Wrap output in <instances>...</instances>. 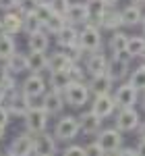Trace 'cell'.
Instances as JSON below:
<instances>
[{
	"label": "cell",
	"instance_id": "ac0fdd59",
	"mask_svg": "<svg viewBox=\"0 0 145 156\" xmlns=\"http://www.w3.org/2000/svg\"><path fill=\"white\" fill-rule=\"evenodd\" d=\"M79 125H81V131L87 135H96L102 131V119L97 117L93 110H85L79 115Z\"/></svg>",
	"mask_w": 145,
	"mask_h": 156
},
{
	"label": "cell",
	"instance_id": "30bf717a",
	"mask_svg": "<svg viewBox=\"0 0 145 156\" xmlns=\"http://www.w3.org/2000/svg\"><path fill=\"white\" fill-rule=\"evenodd\" d=\"M64 100H66V104H71L75 108L85 106L87 100H89V87L81 81H72L64 92Z\"/></svg>",
	"mask_w": 145,
	"mask_h": 156
},
{
	"label": "cell",
	"instance_id": "44dd1931",
	"mask_svg": "<svg viewBox=\"0 0 145 156\" xmlns=\"http://www.w3.org/2000/svg\"><path fill=\"white\" fill-rule=\"evenodd\" d=\"M85 4H87V11H89V23L99 27V23H102V19H104V15H106L110 4L106 0H87Z\"/></svg>",
	"mask_w": 145,
	"mask_h": 156
},
{
	"label": "cell",
	"instance_id": "7c38bea8",
	"mask_svg": "<svg viewBox=\"0 0 145 156\" xmlns=\"http://www.w3.org/2000/svg\"><path fill=\"white\" fill-rule=\"evenodd\" d=\"M91 110L96 112L99 119H108L114 115L116 110V102H114V96L112 94H106V96H93V102H91Z\"/></svg>",
	"mask_w": 145,
	"mask_h": 156
},
{
	"label": "cell",
	"instance_id": "ba28073f",
	"mask_svg": "<svg viewBox=\"0 0 145 156\" xmlns=\"http://www.w3.org/2000/svg\"><path fill=\"white\" fill-rule=\"evenodd\" d=\"M97 144L102 146L108 154H116L122 148V131H118L116 127L102 129V131L97 133Z\"/></svg>",
	"mask_w": 145,
	"mask_h": 156
},
{
	"label": "cell",
	"instance_id": "d6a6232c",
	"mask_svg": "<svg viewBox=\"0 0 145 156\" xmlns=\"http://www.w3.org/2000/svg\"><path fill=\"white\" fill-rule=\"evenodd\" d=\"M129 83L135 85L139 92H145V62L131 71V75H129Z\"/></svg>",
	"mask_w": 145,
	"mask_h": 156
},
{
	"label": "cell",
	"instance_id": "f1b7e54d",
	"mask_svg": "<svg viewBox=\"0 0 145 156\" xmlns=\"http://www.w3.org/2000/svg\"><path fill=\"white\" fill-rule=\"evenodd\" d=\"M15 52H17L15 37L8 36V34H0V60H2V62H6Z\"/></svg>",
	"mask_w": 145,
	"mask_h": 156
},
{
	"label": "cell",
	"instance_id": "4316f807",
	"mask_svg": "<svg viewBox=\"0 0 145 156\" xmlns=\"http://www.w3.org/2000/svg\"><path fill=\"white\" fill-rule=\"evenodd\" d=\"M99 27L110 29V31H118L122 27V12L114 11V9H108L106 15H104V19H102V23H99Z\"/></svg>",
	"mask_w": 145,
	"mask_h": 156
},
{
	"label": "cell",
	"instance_id": "4dcf8cb0",
	"mask_svg": "<svg viewBox=\"0 0 145 156\" xmlns=\"http://www.w3.org/2000/svg\"><path fill=\"white\" fill-rule=\"evenodd\" d=\"M6 67H8V71L11 73H23L27 71V54H21V52H15L11 58L6 60Z\"/></svg>",
	"mask_w": 145,
	"mask_h": 156
},
{
	"label": "cell",
	"instance_id": "8fae6325",
	"mask_svg": "<svg viewBox=\"0 0 145 156\" xmlns=\"http://www.w3.org/2000/svg\"><path fill=\"white\" fill-rule=\"evenodd\" d=\"M31 106H33V104H31V98L25 96L23 90L11 92L8 98H6V108L11 110V115H15V117H25Z\"/></svg>",
	"mask_w": 145,
	"mask_h": 156
},
{
	"label": "cell",
	"instance_id": "f546056e",
	"mask_svg": "<svg viewBox=\"0 0 145 156\" xmlns=\"http://www.w3.org/2000/svg\"><path fill=\"white\" fill-rule=\"evenodd\" d=\"M126 52H129L133 58H143V52H145V36H131L129 46H126Z\"/></svg>",
	"mask_w": 145,
	"mask_h": 156
},
{
	"label": "cell",
	"instance_id": "8992f818",
	"mask_svg": "<svg viewBox=\"0 0 145 156\" xmlns=\"http://www.w3.org/2000/svg\"><path fill=\"white\" fill-rule=\"evenodd\" d=\"M79 44L85 52H99V46H102V36H99V27L87 23L83 25V29L79 31Z\"/></svg>",
	"mask_w": 145,
	"mask_h": 156
},
{
	"label": "cell",
	"instance_id": "52a82bcc",
	"mask_svg": "<svg viewBox=\"0 0 145 156\" xmlns=\"http://www.w3.org/2000/svg\"><path fill=\"white\" fill-rule=\"evenodd\" d=\"M21 90H23L25 96L31 98V100H35V98H44V96H46V92H48V79H44V77L37 75V73H31V75L23 81Z\"/></svg>",
	"mask_w": 145,
	"mask_h": 156
},
{
	"label": "cell",
	"instance_id": "c3c4849f",
	"mask_svg": "<svg viewBox=\"0 0 145 156\" xmlns=\"http://www.w3.org/2000/svg\"><path fill=\"white\" fill-rule=\"evenodd\" d=\"M139 140H145V121L139 125Z\"/></svg>",
	"mask_w": 145,
	"mask_h": 156
},
{
	"label": "cell",
	"instance_id": "d590c367",
	"mask_svg": "<svg viewBox=\"0 0 145 156\" xmlns=\"http://www.w3.org/2000/svg\"><path fill=\"white\" fill-rule=\"evenodd\" d=\"M35 15L39 17V21L46 25L50 19H52V15H54V9H52V4H50V2H39V6H37Z\"/></svg>",
	"mask_w": 145,
	"mask_h": 156
},
{
	"label": "cell",
	"instance_id": "f35d334b",
	"mask_svg": "<svg viewBox=\"0 0 145 156\" xmlns=\"http://www.w3.org/2000/svg\"><path fill=\"white\" fill-rule=\"evenodd\" d=\"M62 156H87V150H85V146L71 144L62 150Z\"/></svg>",
	"mask_w": 145,
	"mask_h": 156
},
{
	"label": "cell",
	"instance_id": "b9f144b4",
	"mask_svg": "<svg viewBox=\"0 0 145 156\" xmlns=\"http://www.w3.org/2000/svg\"><path fill=\"white\" fill-rule=\"evenodd\" d=\"M11 123V110L6 106H0V129H6Z\"/></svg>",
	"mask_w": 145,
	"mask_h": 156
},
{
	"label": "cell",
	"instance_id": "bcb514c9",
	"mask_svg": "<svg viewBox=\"0 0 145 156\" xmlns=\"http://www.w3.org/2000/svg\"><path fill=\"white\" fill-rule=\"evenodd\" d=\"M137 154L145 156V140H139V144H137Z\"/></svg>",
	"mask_w": 145,
	"mask_h": 156
},
{
	"label": "cell",
	"instance_id": "6f0895ef",
	"mask_svg": "<svg viewBox=\"0 0 145 156\" xmlns=\"http://www.w3.org/2000/svg\"><path fill=\"white\" fill-rule=\"evenodd\" d=\"M108 156H114V154H108Z\"/></svg>",
	"mask_w": 145,
	"mask_h": 156
},
{
	"label": "cell",
	"instance_id": "5b68a950",
	"mask_svg": "<svg viewBox=\"0 0 145 156\" xmlns=\"http://www.w3.org/2000/svg\"><path fill=\"white\" fill-rule=\"evenodd\" d=\"M8 152L12 156H33L35 154V135H31L29 131L19 133L11 142Z\"/></svg>",
	"mask_w": 145,
	"mask_h": 156
},
{
	"label": "cell",
	"instance_id": "7dc6e473",
	"mask_svg": "<svg viewBox=\"0 0 145 156\" xmlns=\"http://www.w3.org/2000/svg\"><path fill=\"white\" fill-rule=\"evenodd\" d=\"M6 98H8V92H6V90L0 85V106H4L2 102H6Z\"/></svg>",
	"mask_w": 145,
	"mask_h": 156
},
{
	"label": "cell",
	"instance_id": "d6986e66",
	"mask_svg": "<svg viewBox=\"0 0 145 156\" xmlns=\"http://www.w3.org/2000/svg\"><path fill=\"white\" fill-rule=\"evenodd\" d=\"M0 29H2V34H8V36L23 31V17L15 11L4 12V17L0 19Z\"/></svg>",
	"mask_w": 145,
	"mask_h": 156
},
{
	"label": "cell",
	"instance_id": "1f68e13d",
	"mask_svg": "<svg viewBox=\"0 0 145 156\" xmlns=\"http://www.w3.org/2000/svg\"><path fill=\"white\" fill-rule=\"evenodd\" d=\"M23 31L27 34V36H33V34H37V31H44V23L39 21V17H37L35 12L23 17Z\"/></svg>",
	"mask_w": 145,
	"mask_h": 156
},
{
	"label": "cell",
	"instance_id": "e0dca14e",
	"mask_svg": "<svg viewBox=\"0 0 145 156\" xmlns=\"http://www.w3.org/2000/svg\"><path fill=\"white\" fill-rule=\"evenodd\" d=\"M58 152L56 148V137L50 133H39L35 135V156H54Z\"/></svg>",
	"mask_w": 145,
	"mask_h": 156
},
{
	"label": "cell",
	"instance_id": "7bdbcfd3",
	"mask_svg": "<svg viewBox=\"0 0 145 156\" xmlns=\"http://www.w3.org/2000/svg\"><path fill=\"white\" fill-rule=\"evenodd\" d=\"M19 2H21V0H0V9L4 12H11V11H15V9H19Z\"/></svg>",
	"mask_w": 145,
	"mask_h": 156
},
{
	"label": "cell",
	"instance_id": "74e56055",
	"mask_svg": "<svg viewBox=\"0 0 145 156\" xmlns=\"http://www.w3.org/2000/svg\"><path fill=\"white\" fill-rule=\"evenodd\" d=\"M50 4H52L54 12H58V15H66L72 2H71V0H50Z\"/></svg>",
	"mask_w": 145,
	"mask_h": 156
},
{
	"label": "cell",
	"instance_id": "8d00e7d4",
	"mask_svg": "<svg viewBox=\"0 0 145 156\" xmlns=\"http://www.w3.org/2000/svg\"><path fill=\"white\" fill-rule=\"evenodd\" d=\"M69 75H71V79L72 81H81V83H85L83 79H85V75H87V71H85L83 67H79V62H72L71 65V69H69Z\"/></svg>",
	"mask_w": 145,
	"mask_h": 156
},
{
	"label": "cell",
	"instance_id": "603a6c76",
	"mask_svg": "<svg viewBox=\"0 0 145 156\" xmlns=\"http://www.w3.org/2000/svg\"><path fill=\"white\" fill-rule=\"evenodd\" d=\"M72 83V79H71V75L66 71H52L48 75V85H50V90H56V92H66V87Z\"/></svg>",
	"mask_w": 145,
	"mask_h": 156
},
{
	"label": "cell",
	"instance_id": "9f6ffc18",
	"mask_svg": "<svg viewBox=\"0 0 145 156\" xmlns=\"http://www.w3.org/2000/svg\"><path fill=\"white\" fill-rule=\"evenodd\" d=\"M143 58H145V52H143Z\"/></svg>",
	"mask_w": 145,
	"mask_h": 156
},
{
	"label": "cell",
	"instance_id": "5bb4252c",
	"mask_svg": "<svg viewBox=\"0 0 145 156\" xmlns=\"http://www.w3.org/2000/svg\"><path fill=\"white\" fill-rule=\"evenodd\" d=\"M112 85H114V79L110 77L108 73H102V75H96V77H91L89 79V94L91 96H106L112 92Z\"/></svg>",
	"mask_w": 145,
	"mask_h": 156
},
{
	"label": "cell",
	"instance_id": "2e32d148",
	"mask_svg": "<svg viewBox=\"0 0 145 156\" xmlns=\"http://www.w3.org/2000/svg\"><path fill=\"white\" fill-rule=\"evenodd\" d=\"M66 17V23L71 25H87L89 23V11H87V4L85 2H72L69 12L64 15Z\"/></svg>",
	"mask_w": 145,
	"mask_h": 156
},
{
	"label": "cell",
	"instance_id": "9a60e30c",
	"mask_svg": "<svg viewBox=\"0 0 145 156\" xmlns=\"http://www.w3.org/2000/svg\"><path fill=\"white\" fill-rule=\"evenodd\" d=\"M108 60L102 52H93L89 54L87 60H85V71L89 77H96V75H102V73H108Z\"/></svg>",
	"mask_w": 145,
	"mask_h": 156
},
{
	"label": "cell",
	"instance_id": "ffe728a7",
	"mask_svg": "<svg viewBox=\"0 0 145 156\" xmlns=\"http://www.w3.org/2000/svg\"><path fill=\"white\" fill-rule=\"evenodd\" d=\"M79 31H81V29H77L75 25L66 23V25H64V27L60 29V31L56 34V44H58L60 48L69 50L71 46L79 44Z\"/></svg>",
	"mask_w": 145,
	"mask_h": 156
},
{
	"label": "cell",
	"instance_id": "277c9868",
	"mask_svg": "<svg viewBox=\"0 0 145 156\" xmlns=\"http://www.w3.org/2000/svg\"><path fill=\"white\" fill-rule=\"evenodd\" d=\"M114 102H116V108H135L137 100H139V90L131 85L129 81H122L116 90H114Z\"/></svg>",
	"mask_w": 145,
	"mask_h": 156
},
{
	"label": "cell",
	"instance_id": "7a4b0ae2",
	"mask_svg": "<svg viewBox=\"0 0 145 156\" xmlns=\"http://www.w3.org/2000/svg\"><path fill=\"white\" fill-rule=\"evenodd\" d=\"M81 131V125H79V117H72V115H64L58 123H56V127H54V137L56 140H60V142H71L75 140L77 135Z\"/></svg>",
	"mask_w": 145,
	"mask_h": 156
},
{
	"label": "cell",
	"instance_id": "db71d44e",
	"mask_svg": "<svg viewBox=\"0 0 145 156\" xmlns=\"http://www.w3.org/2000/svg\"><path fill=\"white\" fill-rule=\"evenodd\" d=\"M141 27H143V34H145V17H143V23H141Z\"/></svg>",
	"mask_w": 145,
	"mask_h": 156
},
{
	"label": "cell",
	"instance_id": "f907efd6",
	"mask_svg": "<svg viewBox=\"0 0 145 156\" xmlns=\"http://www.w3.org/2000/svg\"><path fill=\"white\" fill-rule=\"evenodd\" d=\"M141 108L145 110V92H143V96H141Z\"/></svg>",
	"mask_w": 145,
	"mask_h": 156
},
{
	"label": "cell",
	"instance_id": "6da1fadb",
	"mask_svg": "<svg viewBox=\"0 0 145 156\" xmlns=\"http://www.w3.org/2000/svg\"><path fill=\"white\" fill-rule=\"evenodd\" d=\"M48 112L42 106H31L29 112L23 117V125L25 131H29L31 135H39V133L46 131V125H48Z\"/></svg>",
	"mask_w": 145,
	"mask_h": 156
},
{
	"label": "cell",
	"instance_id": "681fc988",
	"mask_svg": "<svg viewBox=\"0 0 145 156\" xmlns=\"http://www.w3.org/2000/svg\"><path fill=\"white\" fill-rule=\"evenodd\" d=\"M133 4H137V6H145V0H131Z\"/></svg>",
	"mask_w": 145,
	"mask_h": 156
},
{
	"label": "cell",
	"instance_id": "f6af8a7d",
	"mask_svg": "<svg viewBox=\"0 0 145 156\" xmlns=\"http://www.w3.org/2000/svg\"><path fill=\"white\" fill-rule=\"evenodd\" d=\"M114 156H139V154H137V148H120Z\"/></svg>",
	"mask_w": 145,
	"mask_h": 156
},
{
	"label": "cell",
	"instance_id": "3957f363",
	"mask_svg": "<svg viewBox=\"0 0 145 156\" xmlns=\"http://www.w3.org/2000/svg\"><path fill=\"white\" fill-rule=\"evenodd\" d=\"M131 54L129 52H118V54H112L108 60V75L114 81H122L126 75H131Z\"/></svg>",
	"mask_w": 145,
	"mask_h": 156
},
{
	"label": "cell",
	"instance_id": "816d5d0a",
	"mask_svg": "<svg viewBox=\"0 0 145 156\" xmlns=\"http://www.w3.org/2000/svg\"><path fill=\"white\" fill-rule=\"evenodd\" d=\"M106 2H108V4H116L118 0H106Z\"/></svg>",
	"mask_w": 145,
	"mask_h": 156
},
{
	"label": "cell",
	"instance_id": "d4e9b609",
	"mask_svg": "<svg viewBox=\"0 0 145 156\" xmlns=\"http://www.w3.org/2000/svg\"><path fill=\"white\" fill-rule=\"evenodd\" d=\"M72 65L71 56L66 54V52H54V54H50V62H48V71H69Z\"/></svg>",
	"mask_w": 145,
	"mask_h": 156
},
{
	"label": "cell",
	"instance_id": "60d3db41",
	"mask_svg": "<svg viewBox=\"0 0 145 156\" xmlns=\"http://www.w3.org/2000/svg\"><path fill=\"white\" fill-rule=\"evenodd\" d=\"M66 54L71 56L72 62H79V60L83 58V54H85V50L81 48V44H75V46H71V48L66 50Z\"/></svg>",
	"mask_w": 145,
	"mask_h": 156
},
{
	"label": "cell",
	"instance_id": "7402d4cb",
	"mask_svg": "<svg viewBox=\"0 0 145 156\" xmlns=\"http://www.w3.org/2000/svg\"><path fill=\"white\" fill-rule=\"evenodd\" d=\"M50 56H46V52H29L27 54V71L42 75V71L48 69Z\"/></svg>",
	"mask_w": 145,
	"mask_h": 156
},
{
	"label": "cell",
	"instance_id": "ab89813d",
	"mask_svg": "<svg viewBox=\"0 0 145 156\" xmlns=\"http://www.w3.org/2000/svg\"><path fill=\"white\" fill-rule=\"evenodd\" d=\"M85 150H87V156H108V152L97 144V140L96 142H89V144L85 146Z\"/></svg>",
	"mask_w": 145,
	"mask_h": 156
},
{
	"label": "cell",
	"instance_id": "cb8c5ba5",
	"mask_svg": "<svg viewBox=\"0 0 145 156\" xmlns=\"http://www.w3.org/2000/svg\"><path fill=\"white\" fill-rule=\"evenodd\" d=\"M120 12H122V25H126V27H135V25L143 23L145 15L141 11V6H137V4H129Z\"/></svg>",
	"mask_w": 145,
	"mask_h": 156
},
{
	"label": "cell",
	"instance_id": "f5cc1de1",
	"mask_svg": "<svg viewBox=\"0 0 145 156\" xmlns=\"http://www.w3.org/2000/svg\"><path fill=\"white\" fill-rule=\"evenodd\" d=\"M2 137H4V129H0V140H2Z\"/></svg>",
	"mask_w": 145,
	"mask_h": 156
},
{
	"label": "cell",
	"instance_id": "9c48e42d",
	"mask_svg": "<svg viewBox=\"0 0 145 156\" xmlns=\"http://www.w3.org/2000/svg\"><path fill=\"white\" fill-rule=\"evenodd\" d=\"M141 125V119H139V112L135 108H120L116 112V119H114V127L118 131H133Z\"/></svg>",
	"mask_w": 145,
	"mask_h": 156
},
{
	"label": "cell",
	"instance_id": "484cf974",
	"mask_svg": "<svg viewBox=\"0 0 145 156\" xmlns=\"http://www.w3.org/2000/svg\"><path fill=\"white\" fill-rule=\"evenodd\" d=\"M29 52H46L50 46V36L48 31L44 29V31H37L33 36H29Z\"/></svg>",
	"mask_w": 145,
	"mask_h": 156
},
{
	"label": "cell",
	"instance_id": "11a10c76",
	"mask_svg": "<svg viewBox=\"0 0 145 156\" xmlns=\"http://www.w3.org/2000/svg\"><path fill=\"white\" fill-rule=\"evenodd\" d=\"M2 156H12V154H11V152H4V154H2Z\"/></svg>",
	"mask_w": 145,
	"mask_h": 156
},
{
	"label": "cell",
	"instance_id": "e575fe53",
	"mask_svg": "<svg viewBox=\"0 0 145 156\" xmlns=\"http://www.w3.org/2000/svg\"><path fill=\"white\" fill-rule=\"evenodd\" d=\"M39 2H42V0H21L17 12H19L21 17H25V15H33V12L37 11V6H39Z\"/></svg>",
	"mask_w": 145,
	"mask_h": 156
},
{
	"label": "cell",
	"instance_id": "ee69618b",
	"mask_svg": "<svg viewBox=\"0 0 145 156\" xmlns=\"http://www.w3.org/2000/svg\"><path fill=\"white\" fill-rule=\"evenodd\" d=\"M8 77H11V71H8L6 62H2V60H0V85L6 83V81H8Z\"/></svg>",
	"mask_w": 145,
	"mask_h": 156
},
{
	"label": "cell",
	"instance_id": "4fadbf2b",
	"mask_svg": "<svg viewBox=\"0 0 145 156\" xmlns=\"http://www.w3.org/2000/svg\"><path fill=\"white\" fill-rule=\"evenodd\" d=\"M64 104H66L64 94H62V92H56V90H48L46 96L42 98V108H44L48 115H60Z\"/></svg>",
	"mask_w": 145,
	"mask_h": 156
},
{
	"label": "cell",
	"instance_id": "83f0119b",
	"mask_svg": "<svg viewBox=\"0 0 145 156\" xmlns=\"http://www.w3.org/2000/svg\"><path fill=\"white\" fill-rule=\"evenodd\" d=\"M129 40H131V36L118 29V31H114V34L110 36L108 46H110V50H112L114 54H118V52H126V46H129Z\"/></svg>",
	"mask_w": 145,
	"mask_h": 156
},
{
	"label": "cell",
	"instance_id": "836d02e7",
	"mask_svg": "<svg viewBox=\"0 0 145 156\" xmlns=\"http://www.w3.org/2000/svg\"><path fill=\"white\" fill-rule=\"evenodd\" d=\"M64 25H66V17H64V15H58V12H54L52 19L44 25V29H46L48 34H58Z\"/></svg>",
	"mask_w": 145,
	"mask_h": 156
}]
</instances>
